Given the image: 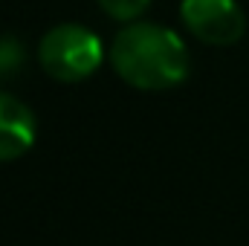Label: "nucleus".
Here are the masks:
<instances>
[{"label": "nucleus", "instance_id": "f257e3e1", "mask_svg": "<svg viewBox=\"0 0 249 246\" xmlns=\"http://www.w3.org/2000/svg\"><path fill=\"white\" fill-rule=\"evenodd\" d=\"M107 58L124 84L145 93L180 87L188 78L191 64L186 41L174 29L151 20L124 23L110 44Z\"/></svg>", "mask_w": 249, "mask_h": 246}, {"label": "nucleus", "instance_id": "f03ea898", "mask_svg": "<svg viewBox=\"0 0 249 246\" xmlns=\"http://www.w3.org/2000/svg\"><path fill=\"white\" fill-rule=\"evenodd\" d=\"M105 61L102 38L78 23H58L44 32L38 41V64L41 70L64 84H75L90 78Z\"/></svg>", "mask_w": 249, "mask_h": 246}, {"label": "nucleus", "instance_id": "423d86ee", "mask_svg": "<svg viewBox=\"0 0 249 246\" xmlns=\"http://www.w3.org/2000/svg\"><path fill=\"white\" fill-rule=\"evenodd\" d=\"M23 44L18 38H0V81L6 78H15L23 67Z\"/></svg>", "mask_w": 249, "mask_h": 246}, {"label": "nucleus", "instance_id": "39448f33", "mask_svg": "<svg viewBox=\"0 0 249 246\" xmlns=\"http://www.w3.org/2000/svg\"><path fill=\"white\" fill-rule=\"evenodd\" d=\"M96 3L110 20H119V23L139 20L148 12V6H151V0H96Z\"/></svg>", "mask_w": 249, "mask_h": 246}, {"label": "nucleus", "instance_id": "7ed1b4c3", "mask_svg": "<svg viewBox=\"0 0 249 246\" xmlns=\"http://www.w3.org/2000/svg\"><path fill=\"white\" fill-rule=\"evenodd\" d=\"M180 20L188 32L209 47H232L244 38L247 18L238 0H183Z\"/></svg>", "mask_w": 249, "mask_h": 246}, {"label": "nucleus", "instance_id": "20e7f679", "mask_svg": "<svg viewBox=\"0 0 249 246\" xmlns=\"http://www.w3.org/2000/svg\"><path fill=\"white\" fill-rule=\"evenodd\" d=\"M38 136V119L29 105L12 93H0V162L20 159Z\"/></svg>", "mask_w": 249, "mask_h": 246}]
</instances>
